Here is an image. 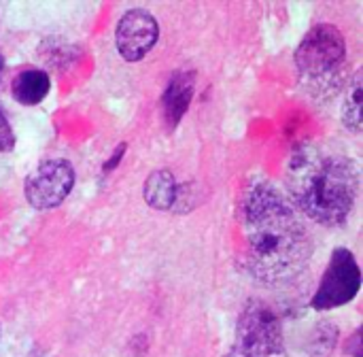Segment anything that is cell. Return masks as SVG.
Listing matches in <instances>:
<instances>
[{"instance_id": "9a60e30c", "label": "cell", "mask_w": 363, "mask_h": 357, "mask_svg": "<svg viewBox=\"0 0 363 357\" xmlns=\"http://www.w3.org/2000/svg\"><path fill=\"white\" fill-rule=\"evenodd\" d=\"M125 149H128V145H125V143H121V145L117 147V151L113 153L111 162H106V164H104V172H106V170L111 172V170H113V168H115V166L119 164V160H121V155L125 153Z\"/></svg>"}, {"instance_id": "9c48e42d", "label": "cell", "mask_w": 363, "mask_h": 357, "mask_svg": "<svg viewBox=\"0 0 363 357\" xmlns=\"http://www.w3.org/2000/svg\"><path fill=\"white\" fill-rule=\"evenodd\" d=\"M51 89V79L40 68H23L11 79V96L23 106L40 104Z\"/></svg>"}, {"instance_id": "277c9868", "label": "cell", "mask_w": 363, "mask_h": 357, "mask_svg": "<svg viewBox=\"0 0 363 357\" xmlns=\"http://www.w3.org/2000/svg\"><path fill=\"white\" fill-rule=\"evenodd\" d=\"M234 347L253 357L281 356L285 334L279 313L264 300H249L238 315Z\"/></svg>"}, {"instance_id": "4fadbf2b", "label": "cell", "mask_w": 363, "mask_h": 357, "mask_svg": "<svg viewBox=\"0 0 363 357\" xmlns=\"http://www.w3.org/2000/svg\"><path fill=\"white\" fill-rule=\"evenodd\" d=\"M13 147H15V132L4 109L0 106V153H9L13 151Z\"/></svg>"}, {"instance_id": "e0dca14e", "label": "cell", "mask_w": 363, "mask_h": 357, "mask_svg": "<svg viewBox=\"0 0 363 357\" xmlns=\"http://www.w3.org/2000/svg\"><path fill=\"white\" fill-rule=\"evenodd\" d=\"M2 70H4V57H2V53H0V75H2Z\"/></svg>"}, {"instance_id": "6da1fadb", "label": "cell", "mask_w": 363, "mask_h": 357, "mask_svg": "<svg viewBox=\"0 0 363 357\" xmlns=\"http://www.w3.org/2000/svg\"><path fill=\"white\" fill-rule=\"evenodd\" d=\"M238 224L245 238V268L266 287H283L302 277L315 241L300 213L272 181L253 175L238 196Z\"/></svg>"}, {"instance_id": "5b68a950", "label": "cell", "mask_w": 363, "mask_h": 357, "mask_svg": "<svg viewBox=\"0 0 363 357\" xmlns=\"http://www.w3.org/2000/svg\"><path fill=\"white\" fill-rule=\"evenodd\" d=\"M362 290V270L351 249L338 247L332 251L321 283L313 296V309L332 311L349 304Z\"/></svg>"}, {"instance_id": "5bb4252c", "label": "cell", "mask_w": 363, "mask_h": 357, "mask_svg": "<svg viewBox=\"0 0 363 357\" xmlns=\"http://www.w3.org/2000/svg\"><path fill=\"white\" fill-rule=\"evenodd\" d=\"M345 351L353 357H363L362 328H357V330H355V334H353L351 339H347V347H345Z\"/></svg>"}, {"instance_id": "3957f363", "label": "cell", "mask_w": 363, "mask_h": 357, "mask_svg": "<svg viewBox=\"0 0 363 357\" xmlns=\"http://www.w3.org/2000/svg\"><path fill=\"white\" fill-rule=\"evenodd\" d=\"M296 68L313 94H336L345 83L347 40L334 23L313 26L296 49Z\"/></svg>"}, {"instance_id": "8992f818", "label": "cell", "mask_w": 363, "mask_h": 357, "mask_svg": "<svg viewBox=\"0 0 363 357\" xmlns=\"http://www.w3.org/2000/svg\"><path fill=\"white\" fill-rule=\"evenodd\" d=\"M74 183V166L64 158H49L36 164L34 170L26 177L23 194L32 209L51 211L70 196Z\"/></svg>"}, {"instance_id": "2e32d148", "label": "cell", "mask_w": 363, "mask_h": 357, "mask_svg": "<svg viewBox=\"0 0 363 357\" xmlns=\"http://www.w3.org/2000/svg\"><path fill=\"white\" fill-rule=\"evenodd\" d=\"M223 357H253V356H249V353H245V351H240V349H236L234 345H232V349L225 353Z\"/></svg>"}, {"instance_id": "30bf717a", "label": "cell", "mask_w": 363, "mask_h": 357, "mask_svg": "<svg viewBox=\"0 0 363 357\" xmlns=\"http://www.w3.org/2000/svg\"><path fill=\"white\" fill-rule=\"evenodd\" d=\"M143 196L147 204L155 211H172L179 202V183L177 177L166 170H153L143 185Z\"/></svg>"}, {"instance_id": "ac0fdd59", "label": "cell", "mask_w": 363, "mask_h": 357, "mask_svg": "<svg viewBox=\"0 0 363 357\" xmlns=\"http://www.w3.org/2000/svg\"><path fill=\"white\" fill-rule=\"evenodd\" d=\"M0 334H2V328H0Z\"/></svg>"}, {"instance_id": "7c38bea8", "label": "cell", "mask_w": 363, "mask_h": 357, "mask_svg": "<svg viewBox=\"0 0 363 357\" xmlns=\"http://www.w3.org/2000/svg\"><path fill=\"white\" fill-rule=\"evenodd\" d=\"M338 339H340V332L334 322L330 319L317 322L306 345L308 357H330L338 345Z\"/></svg>"}, {"instance_id": "52a82bcc", "label": "cell", "mask_w": 363, "mask_h": 357, "mask_svg": "<svg viewBox=\"0 0 363 357\" xmlns=\"http://www.w3.org/2000/svg\"><path fill=\"white\" fill-rule=\"evenodd\" d=\"M160 38L157 19L145 9L125 11L115 28V45L125 62H140L149 55Z\"/></svg>"}, {"instance_id": "7a4b0ae2", "label": "cell", "mask_w": 363, "mask_h": 357, "mask_svg": "<svg viewBox=\"0 0 363 357\" xmlns=\"http://www.w3.org/2000/svg\"><path fill=\"white\" fill-rule=\"evenodd\" d=\"M289 200L298 213L319 226L338 228L349 221L359 194L357 164L334 149L298 147L285 170Z\"/></svg>"}, {"instance_id": "ba28073f", "label": "cell", "mask_w": 363, "mask_h": 357, "mask_svg": "<svg viewBox=\"0 0 363 357\" xmlns=\"http://www.w3.org/2000/svg\"><path fill=\"white\" fill-rule=\"evenodd\" d=\"M196 92V75L191 70H179L170 77L162 94V115L168 128H177L185 117Z\"/></svg>"}, {"instance_id": "8fae6325", "label": "cell", "mask_w": 363, "mask_h": 357, "mask_svg": "<svg viewBox=\"0 0 363 357\" xmlns=\"http://www.w3.org/2000/svg\"><path fill=\"white\" fill-rule=\"evenodd\" d=\"M362 72H355L353 79L347 83V94H345L342 111H340L342 126L353 134L362 132Z\"/></svg>"}]
</instances>
